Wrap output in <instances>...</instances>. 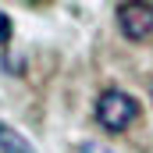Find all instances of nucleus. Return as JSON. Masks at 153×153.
<instances>
[{"label":"nucleus","mask_w":153,"mask_h":153,"mask_svg":"<svg viewBox=\"0 0 153 153\" xmlns=\"http://www.w3.org/2000/svg\"><path fill=\"white\" fill-rule=\"evenodd\" d=\"M139 117V100H132L125 89H103L96 100V121L107 132H125Z\"/></svg>","instance_id":"f257e3e1"},{"label":"nucleus","mask_w":153,"mask_h":153,"mask_svg":"<svg viewBox=\"0 0 153 153\" xmlns=\"http://www.w3.org/2000/svg\"><path fill=\"white\" fill-rule=\"evenodd\" d=\"M117 25H121L125 39H132V43L150 39V32H153V4L150 0H125L117 7Z\"/></svg>","instance_id":"f03ea898"},{"label":"nucleus","mask_w":153,"mask_h":153,"mask_svg":"<svg viewBox=\"0 0 153 153\" xmlns=\"http://www.w3.org/2000/svg\"><path fill=\"white\" fill-rule=\"evenodd\" d=\"M0 153H36V150H32V143L18 128H11V125L0 121Z\"/></svg>","instance_id":"7ed1b4c3"},{"label":"nucleus","mask_w":153,"mask_h":153,"mask_svg":"<svg viewBox=\"0 0 153 153\" xmlns=\"http://www.w3.org/2000/svg\"><path fill=\"white\" fill-rule=\"evenodd\" d=\"M7 39H11V18L0 11V43H7Z\"/></svg>","instance_id":"20e7f679"},{"label":"nucleus","mask_w":153,"mask_h":153,"mask_svg":"<svg viewBox=\"0 0 153 153\" xmlns=\"http://www.w3.org/2000/svg\"><path fill=\"white\" fill-rule=\"evenodd\" d=\"M78 153H114V150H107V146H100V143H82Z\"/></svg>","instance_id":"39448f33"},{"label":"nucleus","mask_w":153,"mask_h":153,"mask_svg":"<svg viewBox=\"0 0 153 153\" xmlns=\"http://www.w3.org/2000/svg\"><path fill=\"white\" fill-rule=\"evenodd\" d=\"M150 93H153V82H150Z\"/></svg>","instance_id":"423d86ee"}]
</instances>
